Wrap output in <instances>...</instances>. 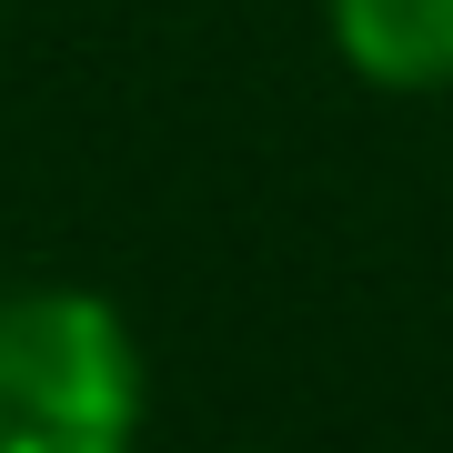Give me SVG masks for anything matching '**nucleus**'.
Returning a JSON list of instances; mask_svg holds the SVG:
<instances>
[{
    "label": "nucleus",
    "instance_id": "nucleus-1",
    "mask_svg": "<svg viewBox=\"0 0 453 453\" xmlns=\"http://www.w3.org/2000/svg\"><path fill=\"white\" fill-rule=\"evenodd\" d=\"M142 353L101 292H0V453H131Z\"/></svg>",
    "mask_w": 453,
    "mask_h": 453
},
{
    "label": "nucleus",
    "instance_id": "nucleus-2",
    "mask_svg": "<svg viewBox=\"0 0 453 453\" xmlns=\"http://www.w3.org/2000/svg\"><path fill=\"white\" fill-rule=\"evenodd\" d=\"M323 20L372 91H453V0H323Z\"/></svg>",
    "mask_w": 453,
    "mask_h": 453
}]
</instances>
